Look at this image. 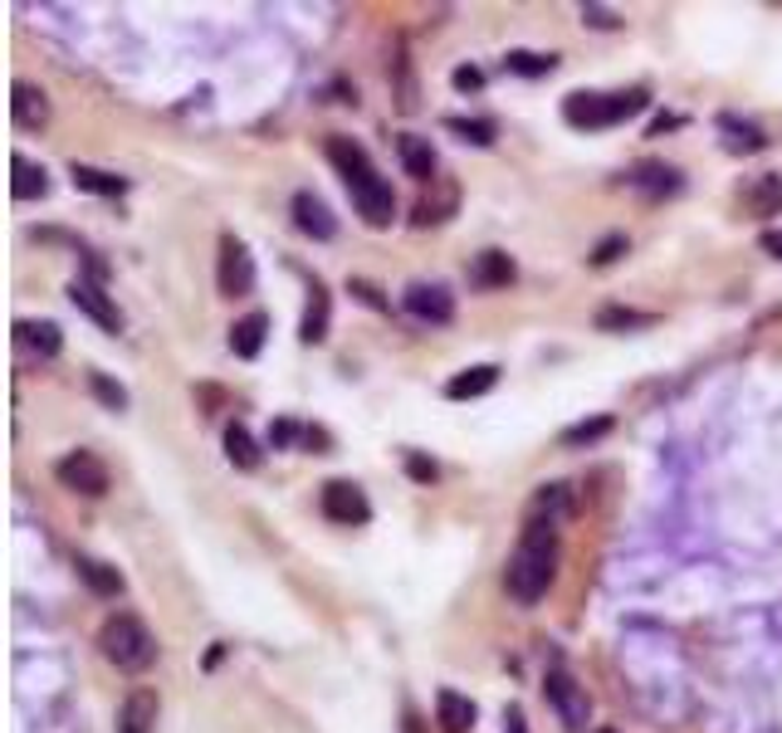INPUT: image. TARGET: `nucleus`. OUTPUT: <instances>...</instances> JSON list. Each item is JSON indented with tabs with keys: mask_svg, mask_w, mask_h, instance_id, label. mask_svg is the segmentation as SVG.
<instances>
[{
	"mask_svg": "<svg viewBox=\"0 0 782 733\" xmlns=\"http://www.w3.org/2000/svg\"><path fill=\"white\" fill-rule=\"evenodd\" d=\"M582 25H592V30H617L621 15H617V10H607V5H582Z\"/></svg>",
	"mask_w": 782,
	"mask_h": 733,
	"instance_id": "58836bf2",
	"label": "nucleus"
},
{
	"mask_svg": "<svg viewBox=\"0 0 782 733\" xmlns=\"http://www.w3.org/2000/svg\"><path fill=\"white\" fill-rule=\"evenodd\" d=\"M10 172H15V182H10V196L15 201H45L49 196V172L45 166H35L30 156H10Z\"/></svg>",
	"mask_w": 782,
	"mask_h": 733,
	"instance_id": "aec40b11",
	"label": "nucleus"
},
{
	"mask_svg": "<svg viewBox=\"0 0 782 733\" xmlns=\"http://www.w3.org/2000/svg\"><path fill=\"white\" fill-rule=\"evenodd\" d=\"M89 392L98 396V402L108 406V411H128V386L113 382L108 372H89Z\"/></svg>",
	"mask_w": 782,
	"mask_h": 733,
	"instance_id": "2f4dec72",
	"label": "nucleus"
},
{
	"mask_svg": "<svg viewBox=\"0 0 782 733\" xmlns=\"http://www.w3.org/2000/svg\"><path fill=\"white\" fill-rule=\"evenodd\" d=\"M69 176H74V186H79V191H89V196H122V191H128V176L103 172V166L74 162V166H69Z\"/></svg>",
	"mask_w": 782,
	"mask_h": 733,
	"instance_id": "a878e982",
	"label": "nucleus"
},
{
	"mask_svg": "<svg viewBox=\"0 0 782 733\" xmlns=\"http://www.w3.org/2000/svg\"><path fill=\"white\" fill-rule=\"evenodd\" d=\"M69 299H74V309L83 313V318H93L103 333H122V309L108 299V289L93 284V279H74L69 284Z\"/></svg>",
	"mask_w": 782,
	"mask_h": 733,
	"instance_id": "1a4fd4ad",
	"label": "nucleus"
},
{
	"mask_svg": "<svg viewBox=\"0 0 782 733\" xmlns=\"http://www.w3.org/2000/svg\"><path fill=\"white\" fill-rule=\"evenodd\" d=\"M406 313L421 323H431V328H445V323H455V293L445 284H425V279H416V284H406L401 293Z\"/></svg>",
	"mask_w": 782,
	"mask_h": 733,
	"instance_id": "6e6552de",
	"label": "nucleus"
},
{
	"mask_svg": "<svg viewBox=\"0 0 782 733\" xmlns=\"http://www.w3.org/2000/svg\"><path fill=\"white\" fill-rule=\"evenodd\" d=\"M55 479L65 489H74V495H83V499L108 495V465H103L93 450H69V455L55 465Z\"/></svg>",
	"mask_w": 782,
	"mask_h": 733,
	"instance_id": "20e7f679",
	"label": "nucleus"
},
{
	"mask_svg": "<svg viewBox=\"0 0 782 733\" xmlns=\"http://www.w3.org/2000/svg\"><path fill=\"white\" fill-rule=\"evenodd\" d=\"M294 225L304 230L308 240H332L338 235V220H332L328 201L313 196V191H294Z\"/></svg>",
	"mask_w": 782,
	"mask_h": 733,
	"instance_id": "dca6fc26",
	"label": "nucleus"
},
{
	"mask_svg": "<svg viewBox=\"0 0 782 733\" xmlns=\"http://www.w3.org/2000/svg\"><path fill=\"white\" fill-rule=\"evenodd\" d=\"M451 83H455L460 93H479V89H485V73H479L475 65H460V69L451 73Z\"/></svg>",
	"mask_w": 782,
	"mask_h": 733,
	"instance_id": "79ce46f5",
	"label": "nucleus"
},
{
	"mask_svg": "<svg viewBox=\"0 0 782 733\" xmlns=\"http://www.w3.org/2000/svg\"><path fill=\"white\" fill-rule=\"evenodd\" d=\"M348 293H352L358 303H367V309H377V313L392 309V299H387V293H382L377 284H372V279H348Z\"/></svg>",
	"mask_w": 782,
	"mask_h": 733,
	"instance_id": "4c0bfd02",
	"label": "nucleus"
},
{
	"mask_svg": "<svg viewBox=\"0 0 782 733\" xmlns=\"http://www.w3.org/2000/svg\"><path fill=\"white\" fill-rule=\"evenodd\" d=\"M156 714H162V699L156 689H132L128 699L118 705V733H152L156 729Z\"/></svg>",
	"mask_w": 782,
	"mask_h": 733,
	"instance_id": "2eb2a0df",
	"label": "nucleus"
},
{
	"mask_svg": "<svg viewBox=\"0 0 782 733\" xmlns=\"http://www.w3.org/2000/svg\"><path fill=\"white\" fill-rule=\"evenodd\" d=\"M494 382H499V366L494 362H479V366L455 372L451 382H445V396H451V402H475V396L494 392Z\"/></svg>",
	"mask_w": 782,
	"mask_h": 733,
	"instance_id": "6ab92c4d",
	"label": "nucleus"
},
{
	"mask_svg": "<svg viewBox=\"0 0 782 733\" xmlns=\"http://www.w3.org/2000/svg\"><path fill=\"white\" fill-rule=\"evenodd\" d=\"M215 284H221L225 299H245L255 289V259H249L245 240L240 235H221V265H215Z\"/></svg>",
	"mask_w": 782,
	"mask_h": 733,
	"instance_id": "0eeeda50",
	"label": "nucleus"
},
{
	"mask_svg": "<svg viewBox=\"0 0 782 733\" xmlns=\"http://www.w3.org/2000/svg\"><path fill=\"white\" fill-rule=\"evenodd\" d=\"M401 733H425V724H421V714H416V709H406V714H401Z\"/></svg>",
	"mask_w": 782,
	"mask_h": 733,
	"instance_id": "de8ad7c7",
	"label": "nucleus"
},
{
	"mask_svg": "<svg viewBox=\"0 0 782 733\" xmlns=\"http://www.w3.org/2000/svg\"><path fill=\"white\" fill-rule=\"evenodd\" d=\"M651 108V89H626V93H611V123H626V118H635V113H645Z\"/></svg>",
	"mask_w": 782,
	"mask_h": 733,
	"instance_id": "72a5a7b5",
	"label": "nucleus"
},
{
	"mask_svg": "<svg viewBox=\"0 0 782 733\" xmlns=\"http://www.w3.org/2000/svg\"><path fill=\"white\" fill-rule=\"evenodd\" d=\"M509 73H524V79H544V73L558 69V55H528V49H514V55L504 59Z\"/></svg>",
	"mask_w": 782,
	"mask_h": 733,
	"instance_id": "473e14b6",
	"label": "nucleus"
},
{
	"mask_svg": "<svg viewBox=\"0 0 782 733\" xmlns=\"http://www.w3.org/2000/svg\"><path fill=\"white\" fill-rule=\"evenodd\" d=\"M744 206L754 216H778L782 211V176L778 172H763L744 186Z\"/></svg>",
	"mask_w": 782,
	"mask_h": 733,
	"instance_id": "b1692460",
	"label": "nucleus"
},
{
	"mask_svg": "<svg viewBox=\"0 0 782 733\" xmlns=\"http://www.w3.org/2000/svg\"><path fill=\"white\" fill-rule=\"evenodd\" d=\"M328 318H332V299H328V289L313 279V284H308L304 323H299V342H304V348H318V342H328Z\"/></svg>",
	"mask_w": 782,
	"mask_h": 733,
	"instance_id": "a211bd4d",
	"label": "nucleus"
},
{
	"mask_svg": "<svg viewBox=\"0 0 782 733\" xmlns=\"http://www.w3.org/2000/svg\"><path fill=\"white\" fill-rule=\"evenodd\" d=\"M10 118H15V128L25 132H39L49 128V118H55V108H49V93L39 89V83H10Z\"/></svg>",
	"mask_w": 782,
	"mask_h": 733,
	"instance_id": "9d476101",
	"label": "nucleus"
},
{
	"mask_svg": "<svg viewBox=\"0 0 782 733\" xmlns=\"http://www.w3.org/2000/svg\"><path fill=\"white\" fill-rule=\"evenodd\" d=\"M597 733H617V729H597Z\"/></svg>",
	"mask_w": 782,
	"mask_h": 733,
	"instance_id": "8fccbe9b",
	"label": "nucleus"
},
{
	"mask_svg": "<svg viewBox=\"0 0 782 733\" xmlns=\"http://www.w3.org/2000/svg\"><path fill=\"white\" fill-rule=\"evenodd\" d=\"M655 323H661V313L621 309V303H611V309L597 313V328H602V333H641V328H655Z\"/></svg>",
	"mask_w": 782,
	"mask_h": 733,
	"instance_id": "c85d7f7f",
	"label": "nucleus"
},
{
	"mask_svg": "<svg viewBox=\"0 0 782 733\" xmlns=\"http://www.w3.org/2000/svg\"><path fill=\"white\" fill-rule=\"evenodd\" d=\"M445 132H460L465 142H475V147H489L494 142V123L489 118H445Z\"/></svg>",
	"mask_w": 782,
	"mask_h": 733,
	"instance_id": "f704fd0d",
	"label": "nucleus"
},
{
	"mask_svg": "<svg viewBox=\"0 0 782 733\" xmlns=\"http://www.w3.org/2000/svg\"><path fill=\"white\" fill-rule=\"evenodd\" d=\"M572 513V499H568V485H544L534 495V519H552L562 523Z\"/></svg>",
	"mask_w": 782,
	"mask_h": 733,
	"instance_id": "c756f323",
	"label": "nucleus"
},
{
	"mask_svg": "<svg viewBox=\"0 0 782 733\" xmlns=\"http://www.w3.org/2000/svg\"><path fill=\"white\" fill-rule=\"evenodd\" d=\"M544 695H548V705L558 709V719H562V724H568L572 733H582V729H587V719H592L587 685H577V679H572L568 670H548Z\"/></svg>",
	"mask_w": 782,
	"mask_h": 733,
	"instance_id": "39448f33",
	"label": "nucleus"
},
{
	"mask_svg": "<svg viewBox=\"0 0 782 733\" xmlns=\"http://www.w3.org/2000/svg\"><path fill=\"white\" fill-rule=\"evenodd\" d=\"M758 249H763V255H773V259H782V230H763V235H758Z\"/></svg>",
	"mask_w": 782,
	"mask_h": 733,
	"instance_id": "37998d69",
	"label": "nucleus"
},
{
	"mask_svg": "<svg viewBox=\"0 0 782 733\" xmlns=\"http://www.w3.org/2000/svg\"><path fill=\"white\" fill-rule=\"evenodd\" d=\"M221 655H225V645H211V651H206V670L221 665Z\"/></svg>",
	"mask_w": 782,
	"mask_h": 733,
	"instance_id": "09e8293b",
	"label": "nucleus"
},
{
	"mask_svg": "<svg viewBox=\"0 0 782 733\" xmlns=\"http://www.w3.org/2000/svg\"><path fill=\"white\" fill-rule=\"evenodd\" d=\"M504 733H528L524 709H518V705H504Z\"/></svg>",
	"mask_w": 782,
	"mask_h": 733,
	"instance_id": "c03bdc74",
	"label": "nucleus"
},
{
	"mask_svg": "<svg viewBox=\"0 0 782 733\" xmlns=\"http://www.w3.org/2000/svg\"><path fill=\"white\" fill-rule=\"evenodd\" d=\"M328 162L338 166V176H342V186H348L358 216L367 220L372 230H387L392 220H396V191H392L387 176L372 166L367 147L352 142V138H332L328 142Z\"/></svg>",
	"mask_w": 782,
	"mask_h": 733,
	"instance_id": "f257e3e1",
	"label": "nucleus"
},
{
	"mask_svg": "<svg viewBox=\"0 0 782 733\" xmlns=\"http://www.w3.org/2000/svg\"><path fill=\"white\" fill-rule=\"evenodd\" d=\"M626 249H631V245H626V235H607V240H602V245L587 255V265H592V269H607V265H617Z\"/></svg>",
	"mask_w": 782,
	"mask_h": 733,
	"instance_id": "e433bc0d",
	"label": "nucleus"
},
{
	"mask_svg": "<svg viewBox=\"0 0 782 733\" xmlns=\"http://www.w3.org/2000/svg\"><path fill=\"white\" fill-rule=\"evenodd\" d=\"M318 509L328 523H342V528H358V523L372 519V504L367 495H362L352 479H328V485L318 489Z\"/></svg>",
	"mask_w": 782,
	"mask_h": 733,
	"instance_id": "423d86ee",
	"label": "nucleus"
},
{
	"mask_svg": "<svg viewBox=\"0 0 782 733\" xmlns=\"http://www.w3.org/2000/svg\"><path fill=\"white\" fill-rule=\"evenodd\" d=\"M469 289H479V293H494V289H509L518 279V269H514V259L504 255V249H479L475 259H469Z\"/></svg>",
	"mask_w": 782,
	"mask_h": 733,
	"instance_id": "ddd939ff",
	"label": "nucleus"
},
{
	"mask_svg": "<svg viewBox=\"0 0 782 733\" xmlns=\"http://www.w3.org/2000/svg\"><path fill=\"white\" fill-rule=\"evenodd\" d=\"M626 182H631V191H641L645 201H665V196H680L685 176H680V166H670V162H635Z\"/></svg>",
	"mask_w": 782,
	"mask_h": 733,
	"instance_id": "9b49d317",
	"label": "nucleus"
},
{
	"mask_svg": "<svg viewBox=\"0 0 782 733\" xmlns=\"http://www.w3.org/2000/svg\"><path fill=\"white\" fill-rule=\"evenodd\" d=\"M719 132H724V147L728 152H763L768 147V138H763V128H758V123H744V118H734V113H724V118H719Z\"/></svg>",
	"mask_w": 782,
	"mask_h": 733,
	"instance_id": "393cba45",
	"label": "nucleus"
},
{
	"mask_svg": "<svg viewBox=\"0 0 782 733\" xmlns=\"http://www.w3.org/2000/svg\"><path fill=\"white\" fill-rule=\"evenodd\" d=\"M435 724H441V733H469L475 729V705L455 689H441L435 695Z\"/></svg>",
	"mask_w": 782,
	"mask_h": 733,
	"instance_id": "5701e85b",
	"label": "nucleus"
},
{
	"mask_svg": "<svg viewBox=\"0 0 782 733\" xmlns=\"http://www.w3.org/2000/svg\"><path fill=\"white\" fill-rule=\"evenodd\" d=\"M304 445H313V455H328V431L308 426V431H304Z\"/></svg>",
	"mask_w": 782,
	"mask_h": 733,
	"instance_id": "a18cd8bd",
	"label": "nucleus"
},
{
	"mask_svg": "<svg viewBox=\"0 0 782 733\" xmlns=\"http://www.w3.org/2000/svg\"><path fill=\"white\" fill-rule=\"evenodd\" d=\"M396 156H401L406 176H416L421 186L435 182V147H431V138H421V132H401V138H396Z\"/></svg>",
	"mask_w": 782,
	"mask_h": 733,
	"instance_id": "f3484780",
	"label": "nucleus"
},
{
	"mask_svg": "<svg viewBox=\"0 0 782 733\" xmlns=\"http://www.w3.org/2000/svg\"><path fill=\"white\" fill-rule=\"evenodd\" d=\"M406 475H411L416 485H435L441 469H435V459H425V455H406Z\"/></svg>",
	"mask_w": 782,
	"mask_h": 733,
	"instance_id": "ea45409f",
	"label": "nucleus"
},
{
	"mask_svg": "<svg viewBox=\"0 0 782 733\" xmlns=\"http://www.w3.org/2000/svg\"><path fill=\"white\" fill-rule=\"evenodd\" d=\"M455 206H460V186H455L451 182V176H435V182H431V191H425L421 196V201H416V225H445V220H451L455 216Z\"/></svg>",
	"mask_w": 782,
	"mask_h": 733,
	"instance_id": "4468645a",
	"label": "nucleus"
},
{
	"mask_svg": "<svg viewBox=\"0 0 782 733\" xmlns=\"http://www.w3.org/2000/svg\"><path fill=\"white\" fill-rule=\"evenodd\" d=\"M225 459H231L235 469H245V475H255L259 459H265V455H259V445H255V435H249L240 421L225 426Z\"/></svg>",
	"mask_w": 782,
	"mask_h": 733,
	"instance_id": "cd10ccee",
	"label": "nucleus"
},
{
	"mask_svg": "<svg viewBox=\"0 0 782 733\" xmlns=\"http://www.w3.org/2000/svg\"><path fill=\"white\" fill-rule=\"evenodd\" d=\"M15 342L30 352H39V358H59V348H65V333H59V323H30L20 318L15 323Z\"/></svg>",
	"mask_w": 782,
	"mask_h": 733,
	"instance_id": "4be33fe9",
	"label": "nucleus"
},
{
	"mask_svg": "<svg viewBox=\"0 0 782 733\" xmlns=\"http://www.w3.org/2000/svg\"><path fill=\"white\" fill-rule=\"evenodd\" d=\"M562 118L572 123V128H617L611 123V93H592V89H577L562 98Z\"/></svg>",
	"mask_w": 782,
	"mask_h": 733,
	"instance_id": "f8f14e48",
	"label": "nucleus"
},
{
	"mask_svg": "<svg viewBox=\"0 0 782 733\" xmlns=\"http://www.w3.org/2000/svg\"><path fill=\"white\" fill-rule=\"evenodd\" d=\"M558 578V523L552 519H528L524 523V538H518L514 558H509L504 586L518 606H534L538 596L552 586Z\"/></svg>",
	"mask_w": 782,
	"mask_h": 733,
	"instance_id": "f03ea898",
	"label": "nucleus"
},
{
	"mask_svg": "<svg viewBox=\"0 0 782 733\" xmlns=\"http://www.w3.org/2000/svg\"><path fill=\"white\" fill-rule=\"evenodd\" d=\"M680 123H685V118H680V113H665V118H655V123H651V138H661V132H670V128H680Z\"/></svg>",
	"mask_w": 782,
	"mask_h": 733,
	"instance_id": "49530a36",
	"label": "nucleus"
},
{
	"mask_svg": "<svg viewBox=\"0 0 782 733\" xmlns=\"http://www.w3.org/2000/svg\"><path fill=\"white\" fill-rule=\"evenodd\" d=\"M611 431V416H592V421H577L562 431V445H592V440H602Z\"/></svg>",
	"mask_w": 782,
	"mask_h": 733,
	"instance_id": "c9c22d12",
	"label": "nucleus"
},
{
	"mask_svg": "<svg viewBox=\"0 0 782 733\" xmlns=\"http://www.w3.org/2000/svg\"><path fill=\"white\" fill-rule=\"evenodd\" d=\"M294 440H304V431H299L294 421H275V426H269V450H289Z\"/></svg>",
	"mask_w": 782,
	"mask_h": 733,
	"instance_id": "a19ab883",
	"label": "nucleus"
},
{
	"mask_svg": "<svg viewBox=\"0 0 782 733\" xmlns=\"http://www.w3.org/2000/svg\"><path fill=\"white\" fill-rule=\"evenodd\" d=\"M265 333H269V318L265 313H245V318L231 328V352L235 358H259V348H265Z\"/></svg>",
	"mask_w": 782,
	"mask_h": 733,
	"instance_id": "bb28decb",
	"label": "nucleus"
},
{
	"mask_svg": "<svg viewBox=\"0 0 782 733\" xmlns=\"http://www.w3.org/2000/svg\"><path fill=\"white\" fill-rule=\"evenodd\" d=\"M396 108L401 113L421 108V89H416V73H411V59L406 55H396Z\"/></svg>",
	"mask_w": 782,
	"mask_h": 733,
	"instance_id": "7c9ffc66",
	"label": "nucleus"
},
{
	"mask_svg": "<svg viewBox=\"0 0 782 733\" xmlns=\"http://www.w3.org/2000/svg\"><path fill=\"white\" fill-rule=\"evenodd\" d=\"M74 572H79V582L89 586L93 596H122V586H128L118 568H108V562H98V558H83V552L74 558Z\"/></svg>",
	"mask_w": 782,
	"mask_h": 733,
	"instance_id": "412c9836",
	"label": "nucleus"
},
{
	"mask_svg": "<svg viewBox=\"0 0 782 733\" xmlns=\"http://www.w3.org/2000/svg\"><path fill=\"white\" fill-rule=\"evenodd\" d=\"M98 651L108 665H118L122 675H142L156 660V636L132 612H113L98 631Z\"/></svg>",
	"mask_w": 782,
	"mask_h": 733,
	"instance_id": "7ed1b4c3",
	"label": "nucleus"
}]
</instances>
